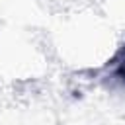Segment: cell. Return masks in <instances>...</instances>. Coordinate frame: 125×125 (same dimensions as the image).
Here are the masks:
<instances>
[{
	"mask_svg": "<svg viewBox=\"0 0 125 125\" xmlns=\"http://www.w3.org/2000/svg\"><path fill=\"white\" fill-rule=\"evenodd\" d=\"M115 74H117L121 80H125V47H123V51H121V59H119V62H117Z\"/></svg>",
	"mask_w": 125,
	"mask_h": 125,
	"instance_id": "cell-1",
	"label": "cell"
}]
</instances>
